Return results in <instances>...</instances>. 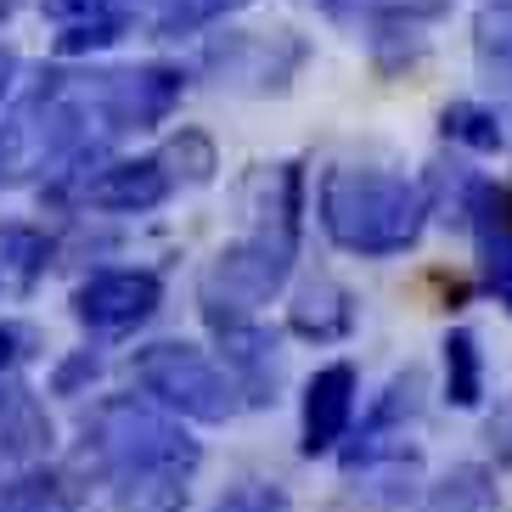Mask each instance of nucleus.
Returning a JSON list of instances; mask_svg holds the SVG:
<instances>
[{
  "mask_svg": "<svg viewBox=\"0 0 512 512\" xmlns=\"http://www.w3.org/2000/svg\"><path fill=\"white\" fill-rule=\"evenodd\" d=\"M79 462H91L96 479L113 484L119 512H181L203 451L181 422L158 411L152 400L113 394L85 417Z\"/></svg>",
  "mask_w": 512,
  "mask_h": 512,
  "instance_id": "1",
  "label": "nucleus"
},
{
  "mask_svg": "<svg viewBox=\"0 0 512 512\" xmlns=\"http://www.w3.org/2000/svg\"><path fill=\"white\" fill-rule=\"evenodd\" d=\"M124 23L119 17V6L107 0L102 12H91V17H79V23H68V29L57 34V51L62 57H91V51H102V46H113V40H124Z\"/></svg>",
  "mask_w": 512,
  "mask_h": 512,
  "instance_id": "22",
  "label": "nucleus"
},
{
  "mask_svg": "<svg viewBox=\"0 0 512 512\" xmlns=\"http://www.w3.org/2000/svg\"><path fill=\"white\" fill-rule=\"evenodd\" d=\"M130 377L136 389L147 394L158 411H169L175 422H231L242 411L237 383L226 377V366L214 361L203 344H186V338H158V344H141L130 355Z\"/></svg>",
  "mask_w": 512,
  "mask_h": 512,
  "instance_id": "3",
  "label": "nucleus"
},
{
  "mask_svg": "<svg viewBox=\"0 0 512 512\" xmlns=\"http://www.w3.org/2000/svg\"><path fill=\"white\" fill-rule=\"evenodd\" d=\"M287 332L304 338V344H344L349 332H355V299H349V287L332 282V276H310L293 293V304H287Z\"/></svg>",
  "mask_w": 512,
  "mask_h": 512,
  "instance_id": "11",
  "label": "nucleus"
},
{
  "mask_svg": "<svg viewBox=\"0 0 512 512\" xmlns=\"http://www.w3.org/2000/svg\"><path fill=\"white\" fill-rule=\"evenodd\" d=\"M0 512H74L68 490L51 473L29 467V473H6L0 479Z\"/></svg>",
  "mask_w": 512,
  "mask_h": 512,
  "instance_id": "20",
  "label": "nucleus"
},
{
  "mask_svg": "<svg viewBox=\"0 0 512 512\" xmlns=\"http://www.w3.org/2000/svg\"><path fill=\"white\" fill-rule=\"evenodd\" d=\"M422 512H501V496H496V473L484 462H462L451 467L439 484H428L422 496Z\"/></svg>",
  "mask_w": 512,
  "mask_h": 512,
  "instance_id": "15",
  "label": "nucleus"
},
{
  "mask_svg": "<svg viewBox=\"0 0 512 512\" xmlns=\"http://www.w3.org/2000/svg\"><path fill=\"white\" fill-rule=\"evenodd\" d=\"M51 451V417L34 406V394L23 383H0V467L29 473L40 467V456Z\"/></svg>",
  "mask_w": 512,
  "mask_h": 512,
  "instance_id": "12",
  "label": "nucleus"
},
{
  "mask_svg": "<svg viewBox=\"0 0 512 512\" xmlns=\"http://www.w3.org/2000/svg\"><path fill=\"white\" fill-rule=\"evenodd\" d=\"M293 259H299V242L248 231L242 242L220 248V259L209 265V276H203V287H197V299L254 316L259 304H271L276 293H282V282L293 276Z\"/></svg>",
  "mask_w": 512,
  "mask_h": 512,
  "instance_id": "6",
  "label": "nucleus"
},
{
  "mask_svg": "<svg viewBox=\"0 0 512 512\" xmlns=\"http://www.w3.org/2000/svg\"><path fill=\"white\" fill-rule=\"evenodd\" d=\"M237 6H248V0H147V29L158 34V40H181V34H192V29L220 23V17L237 12Z\"/></svg>",
  "mask_w": 512,
  "mask_h": 512,
  "instance_id": "18",
  "label": "nucleus"
},
{
  "mask_svg": "<svg viewBox=\"0 0 512 512\" xmlns=\"http://www.w3.org/2000/svg\"><path fill=\"white\" fill-rule=\"evenodd\" d=\"M40 355V332L29 321H0V383H12L17 366H29Z\"/></svg>",
  "mask_w": 512,
  "mask_h": 512,
  "instance_id": "25",
  "label": "nucleus"
},
{
  "mask_svg": "<svg viewBox=\"0 0 512 512\" xmlns=\"http://www.w3.org/2000/svg\"><path fill=\"white\" fill-rule=\"evenodd\" d=\"M57 265V242L29 220H0V299H29Z\"/></svg>",
  "mask_w": 512,
  "mask_h": 512,
  "instance_id": "13",
  "label": "nucleus"
},
{
  "mask_svg": "<svg viewBox=\"0 0 512 512\" xmlns=\"http://www.w3.org/2000/svg\"><path fill=\"white\" fill-rule=\"evenodd\" d=\"M484 439H490V451H496V462L512 467V400H501L490 417H484Z\"/></svg>",
  "mask_w": 512,
  "mask_h": 512,
  "instance_id": "27",
  "label": "nucleus"
},
{
  "mask_svg": "<svg viewBox=\"0 0 512 512\" xmlns=\"http://www.w3.org/2000/svg\"><path fill=\"white\" fill-rule=\"evenodd\" d=\"M169 192H175L169 169L158 164V152H147V158L102 164L91 181L79 186V203H85V209H107V214H147V209H158Z\"/></svg>",
  "mask_w": 512,
  "mask_h": 512,
  "instance_id": "10",
  "label": "nucleus"
},
{
  "mask_svg": "<svg viewBox=\"0 0 512 512\" xmlns=\"http://www.w3.org/2000/svg\"><path fill=\"white\" fill-rule=\"evenodd\" d=\"M96 377H102V355H96V349H74V355L57 361V372H51V394H62V400L91 394Z\"/></svg>",
  "mask_w": 512,
  "mask_h": 512,
  "instance_id": "26",
  "label": "nucleus"
},
{
  "mask_svg": "<svg viewBox=\"0 0 512 512\" xmlns=\"http://www.w3.org/2000/svg\"><path fill=\"white\" fill-rule=\"evenodd\" d=\"M102 6H107V0H46V12L62 17V23H79V17L102 12Z\"/></svg>",
  "mask_w": 512,
  "mask_h": 512,
  "instance_id": "28",
  "label": "nucleus"
},
{
  "mask_svg": "<svg viewBox=\"0 0 512 512\" xmlns=\"http://www.w3.org/2000/svg\"><path fill=\"white\" fill-rule=\"evenodd\" d=\"M158 164L169 169V181L175 186H203V181H214L220 158H214V141L203 136V130H181V136L158 152Z\"/></svg>",
  "mask_w": 512,
  "mask_h": 512,
  "instance_id": "21",
  "label": "nucleus"
},
{
  "mask_svg": "<svg viewBox=\"0 0 512 512\" xmlns=\"http://www.w3.org/2000/svg\"><path fill=\"white\" fill-rule=\"evenodd\" d=\"M496 6H501V12H512V0H496Z\"/></svg>",
  "mask_w": 512,
  "mask_h": 512,
  "instance_id": "31",
  "label": "nucleus"
},
{
  "mask_svg": "<svg viewBox=\"0 0 512 512\" xmlns=\"http://www.w3.org/2000/svg\"><path fill=\"white\" fill-rule=\"evenodd\" d=\"M467 226L479 231L484 287H490V293H496V299L512 310V231L501 226V192H496V186H479V197H473V214H467Z\"/></svg>",
  "mask_w": 512,
  "mask_h": 512,
  "instance_id": "14",
  "label": "nucleus"
},
{
  "mask_svg": "<svg viewBox=\"0 0 512 512\" xmlns=\"http://www.w3.org/2000/svg\"><path fill=\"white\" fill-rule=\"evenodd\" d=\"M203 512H287V490L271 479H248V484H231L226 496H214Z\"/></svg>",
  "mask_w": 512,
  "mask_h": 512,
  "instance_id": "24",
  "label": "nucleus"
},
{
  "mask_svg": "<svg viewBox=\"0 0 512 512\" xmlns=\"http://www.w3.org/2000/svg\"><path fill=\"white\" fill-rule=\"evenodd\" d=\"M355 394H361V372L349 361H327L310 372L299 400V451L316 462L332 456L349 439V422H355Z\"/></svg>",
  "mask_w": 512,
  "mask_h": 512,
  "instance_id": "9",
  "label": "nucleus"
},
{
  "mask_svg": "<svg viewBox=\"0 0 512 512\" xmlns=\"http://www.w3.org/2000/svg\"><path fill=\"white\" fill-rule=\"evenodd\" d=\"M316 214L332 248L361 259H394L417 248L428 226V192L389 169H327Z\"/></svg>",
  "mask_w": 512,
  "mask_h": 512,
  "instance_id": "2",
  "label": "nucleus"
},
{
  "mask_svg": "<svg viewBox=\"0 0 512 512\" xmlns=\"http://www.w3.org/2000/svg\"><path fill=\"white\" fill-rule=\"evenodd\" d=\"M164 304L158 271H91L74 287V321L91 338H130Z\"/></svg>",
  "mask_w": 512,
  "mask_h": 512,
  "instance_id": "8",
  "label": "nucleus"
},
{
  "mask_svg": "<svg viewBox=\"0 0 512 512\" xmlns=\"http://www.w3.org/2000/svg\"><path fill=\"white\" fill-rule=\"evenodd\" d=\"M203 321H209L214 344H220V361L226 377L237 383L242 406H276V389H282V344H276L271 327H259L254 316L226 310V304H203Z\"/></svg>",
  "mask_w": 512,
  "mask_h": 512,
  "instance_id": "7",
  "label": "nucleus"
},
{
  "mask_svg": "<svg viewBox=\"0 0 512 512\" xmlns=\"http://www.w3.org/2000/svg\"><path fill=\"white\" fill-rule=\"evenodd\" d=\"M12 74H17V57H12L6 46H0V96L12 91Z\"/></svg>",
  "mask_w": 512,
  "mask_h": 512,
  "instance_id": "29",
  "label": "nucleus"
},
{
  "mask_svg": "<svg viewBox=\"0 0 512 512\" xmlns=\"http://www.w3.org/2000/svg\"><path fill=\"white\" fill-rule=\"evenodd\" d=\"M422 366H406V372L389 377V389L366 406L361 428H349V439L338 445V462L344 473H383V467H417V451H411V428L422 417Z\"/></svg>",
  "mask_w": 512,
  "mask_h": 512,
  "instance_id": "4",
  "label": "nucleus"
},
{
  "mask_svg": "<svg viewBox=\"0 0 512 512\" xmlns=\"http://www.w3.org/2000/svg\"><path fill=\"white\" fill-rule=\"evenodd\" d=\"M479 62L484 74L501 79V91L512 96V12H501V6H490L479 17Z\"/></svg>",
  "mask_w": 512,
  "mask_h": 512,
  "instance_id": "23",
  "label": "nucleus"
},
{
  "mask_svg": "<svg viewBox=\"0 0 512 512\" xmlns=\"http://www.w3.org/2000/svg\"><path fill=\"white\" fill-rule=\"evenodd\" d=\"M439 361H445V400L456 411H473L484 400V355H479V338L467 327H451L445 344H439Z\"/></svg>",
  "mask_w": 512,
  "mask_h": 512,
  "instance_id": "17",
  "label": "nucleus"
},
{
  "mask_svg": "<svg viewBox=\"0 0 512 512\" xmlns=\"http://www.w3.org/2000/svg\"><path fill=\"white\" fill-rule=\"evenodd\" d=\"M501 226L512 231V192H501Z\"/></svg>",
  "mask_w": 512,
  "mask_h": 512,
  "instance_id": "30",
  "label": "nucleus"
},
{
  "mask_svg": "<svg viewBox=\"0 0 512 512\" xmlns=\"http://www.w3.org/2000/svg\"><path fill=\"white\" fill-rule=\"evenodd\" d=\"M439 130L456 141V147H473V152H501L507 147V130H501V113L484 102H451L439 113Z\"/></svg>",
  "mask_w": 512,
  "mask_h": 512,
  "instance_id": "19",
  "label": "nucleus"
},
{
  "mask_svg": "<svg viewBox=\"0 0 512 512\" xmlns=\"http://www.w3.org/2000/svg\"><path fill=\"white\" fill-rule=\"evenodd\" d=\"M316 6L349 29H394V23H428L451 12V0H316Z\"/></svg>",
  "mask_w": 512,
  "mask_h": 512,
  "instance_id": "16",
  "label": "nucleus"
},
{
  "mask_svg": "<svg viewBox=\"0 0 512 512\" xmlns=\"http://www.w3.org/2000/svg\"><path fill=\"white\" fill-rule=\"evenodd\" d=\"M181 68L169 62H141V68H96L85 74V96H91V119L102 136H130V130H152L164 124L181 102Z\"/></svg>",
  "mask_w": 512,
  "mask_h": 512,
  "instance_id": "5",
  "label": "nucleus"
}]
</instances>
